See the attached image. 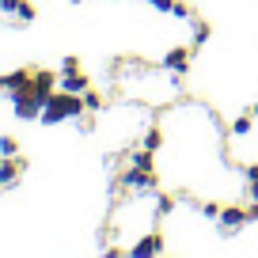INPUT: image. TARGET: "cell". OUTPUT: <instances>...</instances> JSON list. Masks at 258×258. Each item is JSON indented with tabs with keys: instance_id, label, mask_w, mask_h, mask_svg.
<instances>
[{
	"instance_id": "1",
	"label": "cell",
	"mask_w": 258,
	"mask_h": 258,
	"mask_svg": "<svg viewBox=\"0 0 258 258\" xmlns=\"http://www.w3.org/2000/svg\"><path fill=\"white\" fill-rule=\"evenodd\" d=\"M88 114V106H84V95H73V91H61L57 88L53 95L46 99V106H42V125H57V121H69V118H84Z\"/></svg>"
},
{
	"instance_id": "2",
	"label": "cell",
	"mask_w": 258,
	"mask_h": 258,
	"mask_svg": "<svg viewBox=\"0 0 258 258\" xmlns=\"http://www.w3.org/2000/svg\"><path fill=\"white\" fill-rule=\"evenodd\" d=\"M190 61H194V46H171L167 53H163L160 69L171 73V76H186L190 73Z\"/></svg>"
},
{
	"instance_id": "3",
	"label": "cell",
	"mask_w": 258,
	"mask_h": 258,
	"mask_svg": "<svg viewBox=\"0 0 258 258\" xmlns=\"http://www.w3.org/2000/svg\"><path fill=\"white\" fill-rule=\"evenodd\" d=\"M121 190H137V194H152L156 190V171H145V167H129L125 175L118 178Z\"/></svg>"
},
{
	"instance_id": "4",
	"label": "cell",
	"mask_w": 258,
	"mask_h": 258,
	"mask_svg": "<svg viewBox=\"0 0 258 258\" xmlns=\"http://www.w3.org/2000/svg\"><path fill=\"white\" fill-rule=\"evenodd\" d=\"M217 220H220V235H235L243 224H247V205H239V202L235 205H220Z\"/></svg>"
},
{
	"instance_id": "5",
	"label": "cell",
	"mask_w": 258,
	"mask_h": 258,
	"mask_svg": "<svg viewBox=\"0 0 258 258\" xmlns=\"http://www.w3.org/2000/svg\"><path fill=\"white\" fill-rule=\"evenodd\" d=\"M163 250H167L163 235H160V232H145L133 247H129V254H133V258H152V254H163Z\"/></svg>"
},
{
	"instance_id": "6",
	"label": "cell",
	"mask_w": 258,
	"mask_h": 258,
	"mask_svg": "<svg viewBox=\"0 0 258 258\" xmlns=\"http://www.w3.org/2000/svg\"><path fill=\"white\" fill-rule=\"evenodd\" d=\"M23 171H27V160H16V156H0V186H16Z\"/></svg>"
},
{
	"instance_id": "7",
	"label": "cell",
	"mask_w": 258,
	"mask_h": 258,
	"mask_svg": "<svg viewBox=\"0 0 258 258\" xmlns=\"http://www.w3.org/2000/svg\"><path fill=\"white\" fill-rule=\"evenodd\" d=\"M31 84H34V69H19V73L0 76V88L8 91V95H16V91H27Z\"/></svg>"
},
{
	"instance_id": "8",
	"label": "cell",
	"mask_w": 258,
	"mask_h": 258,
	"mask_svg": "<svg viewBox=\"0 0 258 258\" xmlns=\"http://www.w3.org/2000/svg\"><path fill=\"white\" fill-rule=\"evenodd\" d=\"M31 88H34V95L46 103V99L53 95V88H57V76L49 73V69H34V84H31Z\"/></svg>"
},
{
	"instance_id": "9",
	"label": "cell",
	"mask_w": 258,
	"mask_h": 258,
	"mask_svg": "<svg viewBox=\"0 0 258 258\" xmlns=\"http://www.w3.org/2000/svg\"><path fill=\"white\" fill-rule=\"evenodd\" d=\"M57 88H61V91H73V95H84V91L91 88V80H88L84 73H61Z\"/></svg>"
},
{
	"instance_id": "10",
	"label": "cell",
	"mask_w": 258,
	"mask_h": 258,
	"mask_svg": "<svg viewBox=\"0 0 258 258\" xmlns=\"http://www.w3.org/2000/svg\"><path fill=\"white\" fill-rule=\"evenodd\" d=\"M190 27H194V49L205 46V42H209V34H213V27L205 23V19H190Z\"/></svg>"
},
{
	"instance_id": "11",
	"label": "cell",
	"mask_w": 258,
	"mask_h": 258,
	"mask_svg": "<svg viewBox=\"0 0 258 258\" xmlns=\"http://www.w3.org/2000/svg\"><path fill=\"white\" fill-rule=\"evenodd\" d=\"M160 145H163V133H160V125L145 129V137H141V148H148V152H160Z\"/></svg>"
},
{
	"instance_id": "12",
	"label": "cell",
	"mask_w": 258,
	"mask_h": 258,
	"mask_svg": "<svg viewBox=\"0 0 258 258\" xmlns=\"http://www.w3.org/2000/svg\"><path fill=\"white\" fill-rule=\"evenodd\" d=\"M152 156H156V152H148V148H137V152L129 156V167H145V171H156Z\"/></svg>"
},
{
	"instance_id": "13",
	"label": "cell",
	"mask_w": 258,
	"mask_h": 258,
	"mask_svg": "<svg viewBox=\"0 0 258 258\" xmlns=\"http://www.w3.org/2000/svg\"><path fill=\"white\" fill-rule=\"evenodd\" d=\"M250 125H254V114H239V118L232 121V133H235V137H247Z\"/></svg>"
},
{
	"instance_id": "14",
	"label": "cell",
	"mask_w": 258,
	"mask_h": 258,
	"mask_svg": "<svg viewBox=\"0 0 258 258\" xmlns=\"http://www.w3.org/2000/svg\"><path fill=\"white\" fill-rule=\"evenodd\" d=\"M34 16H38V12H34V4H27V0H23V4H19V12H16V19H19V23H34Z\"/></svg>"
},
{
	"instance_id": "15",
	"label": "cell",
	"mask_w": 258,
	"mask_h": 258,
	"mask_svg": "<svg viewBox=\"0 0 258 258\" xmlns=\"http://www.w3.org/2000/svg\"><path fill=\"white\" fill-rule=\"evenodd\" d=\"M84 106H88V110H103V95H99V91H84Z\"/></svg>"
},
{
	"instance_id": "16",
	"label": "cell",
	"mask_w": 258,
	"mask_h": 258,
	"mask_svg": "<svg viewBox=\"0 0 258 258\" xmlns=\"http://www.w3.org/2000/svg\"><path fill=\"white\" fill-rule=\"evenodd\" d=\"M0 156H19V141L16 137H0Z\"/></svg>"
},
{
	"instance_id": "17",
	"label": "cell",
	"mask_w": 258,
	"mask_h": 258,
	"mask_svg": "<svg viewBox=\"0 0 258 258\" xmlns=\"http://www.w3.org/2000/svg\"><path fill=\"white\" fill-rule=\"evenodd\" d=\"M171 16H175V19H194V8L186 4V0H175V8H171Z\"/></svg>"
},
{
	"instance_id": "18",
	"label": "cell",
	"mask_w": 258,
	"mask_h": 258,
	"mask_svg": "<svg viewBox=\"0 0 258 258\" xmlns=\"http://www.w3.org/2000/svg\"><path fill=\"white\" fill-rule=\"evenodd\" d=\"M198 213H202V217H209V220H217V217H220V205H217V202H205V205H198Z\"/></svg>"
},
{
	"instance_id": "19",
	"label": "cell",
	"mask_w": 258,
	"mask_h": 258,
	"mask_svg": "<svg viewBox=\"0 0 258 258\" xmlns=\"http://www.w3.org/2000/svg\"><path fill=\"white\" fill-rule=\"evenodd\" d=\"M61 73H80V57H73V53H69V57L61 61Z\"/></svg>"
},
{
	"instance_id": "20",
	"label": "cell",
	"mask_w": 258,
	"mask_h": 258,
	"mask_svg": "<svg viewBox=\"0 0 258 258\" xmlns=\"http://www.w3.org/2000/svg\"><path fill=\"white\" fill-rule=\"evenodd\" d=\"M19 4H23V0H0V12H4V16H16Z\"/></svg>"
},
{
	"instance_id": "21",
	"label": "cell",
	"mask_w": 258,
	"mask_h": 258,
	"mask_svg": "<svg viewBox=\"0 0 258 258\" xmlns=\"http://www.w3.org/2000/svg\"><path fill=\"white\" fill-rule=\"evenodd\" d=\"M148 4H152L156 12H171V8H175V0H148Z\"/></svg>"
},
{
	"instance_id": "22",
	"label": "cell",
	"mask_w": 258,
	"mask_h": 258,
	"mask_svg": "<svg viewBox=\"0 0 258 258\" xmlns=\"http://www.w3.org/2000/svg\"><path fill=\"white\" fill-rule=\"evenodd\" d=\"M243 175H247V182H258V163H247V167H243Z\"/></svg>"
},
{
	"instance_id": "23",
	"label": "cell",
	"mask_w": 258,
	"mask_h": 258,
	"mask_svg": "<svg viewBox=\"0 0 258 258\" xmlns=\"http://www.w3.org/2000/svg\"><path fill=\"white\" fill-rule=\"evenodd\" d=\"M247 198H250V202H258V182H247Z\"/></svg>"
},
{
	"instance_id": "24",
	"label": "cell",
	"mask_w": 258,
	"mask_h": 258,
	"mask_svg": "<svg viewBox=\"0 0 258 258\" xmlns=\"http://www.w3.org/2000/svg\"><path fill=\"white\" fill-rule=\"evenodd\" d=\"M250 114H254V118H258V103H254V106H250Z\"/></svg>"
}]
</instances>
